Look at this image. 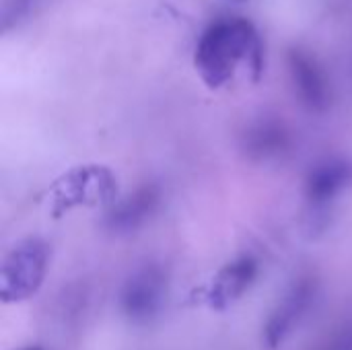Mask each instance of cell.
<instances>
[{"instance_id":"7","label":"cell","mask_w":352,"mask_h":350,"mask_svg":"<svg viewBox=\"0 0 352 350\" xmlns=\"http://www.w3.org/2000/svg\"><path fill=\"white\" fill-rule=\"evenodd\" d=\"M163 190L157 184H144L116 202L105 215V229L113 235H130L142 229L159 210Z\"/></svg>"},{"instance_id":"3","label":"cell","mask_w":352,"mask_h":350,"mask_svg":"<svg viewBox=\"0 0 352 350\" xmlns=\"http://www.w3.org/2000/svg\"><path fill=\"white\" fill-rule=\"evenodd\" d=\"M169 276L161 264L146 262L138 266L120 289V309L134 324L155 320L165 307Z\"/></svg>"},{"instance_id":"8","label":"cell","mask_w":352,"mask_h":350,"mask_svg":"<svg viewBox=\"0 0 352 350\" xmlns=\"http://www.w3.org/2000/svg\"><path fill=\"white\" fill-rule=\"evenodd\" d=\"M352 186V161L328 157L316 163L305 179V196L314 208H326Z\"/></svg>"},{"instance_id":"5","label":"cell","mask_w":352,"mask_h":350,"mask_svg":"<svg viewBox=\"0 0 352 350\" xmlns=\"http://www.w3.org/2000/svg\"><path fill=\"white\" fill-rule=\"evenodd\" d=\"M287 64L299 103L311 113H326L332 105V83L320 60L301 47H293Z\"/></svg>"},{"instance_id":"1","label":"cell","mask_w":352,"mask_h":350,"mask_svg":"<svg viewBox=\"0 0 352 350\" xmlns=\"http://www.w3.org/2000/svg\"><path fill=\"white\" fill-rule=\"evenodd\" d=\"M194 64L202 80L212 89L227 85L241 64L258 78L264 70V41L260 31L243 17L219 19L202 31Z\"/></svg>"},{"instance_id":"6","label":"cell","mask_w":352,"mask_h":350,"mask_svg":"<svg viewBox=\"0 0 352 350\" xmlns=\"http://www.w3.org/2000/svg\"><path fill=\"white\" fill-rule=\"evenodd\" d=\"M293 132L291 128L270 116H262L248 124L241 134V149L248 159L256 163H274L283 161L293 149Z\"/></svg>"},{"instance_id":"2","label":"cell","mask_w":352,"mask_h":350,"mask_svg":"<svg viewBox=\"0 0 352 350\" xmlns=\"http://www.w3.org/2000/svg\"><path fill=\"white\" fill-rule=\"evenodd\" d=\"M50 245L39 237L16 243L0 268V295L4 303H21L33 297L45 281L50 266Z\"/></svg>"},{"instance_id":"12","label":"cell","mask_w":352,"mask_h":350,"mask_svg":"<svg viewBox=\"0 0 352 350\" xmlns=\"http://www.w3.org/2000/svg\"><path fill=\"white\" fill-rule=\"evenodd\" d=\"M19 350H43L41 347H23V349H19Z\"/></svg>"},{"instance_id":"4","label":"cell","mask_w":352,"mask_h":350,"mask_svg":"<svg viewBox=\"0 0 352 350\" xmlns=\"http://www.w3.org/2000/svg\"><path fill=\"white\" fill-rule=\"evenodd\" d=\"M316 299H318V281L314 276H301L299 281H295L278 299V303L272 307L264 324V332H262L264 344L272 350L280 349L309 316L311 307L316 305Z\"/></svg>"},{"instance_id":"11","label":"cell","mask_w":352,"mask_h":350,"mask_svg":"<svg viewBox=\"0 0 352 350\" xmlns=\"http://www.w3.org/2000/svg\"><path fill=\"white\" fill-rule=\"evenodd\" d=\"M320 350H352V320L342 324L322 347Z\"/></svg>"},{"instance_id":"9","label":"cell","mask_w":352,"mask_h":350,"mask_svg":"<svg viewBox=\"0 0 352 350\" xmlns=\"http://www.w3.org/2000/svg\"><path fill=\"white\" fill-rule=\"evenodd\" d=\"M260 272V264L254 256L243 254L239 258H235L233 262L225 264L208 291V303L214 309H227L229 305H233L237 299H241L252 285L256 283Z\"/></svg>"},{"instance_id":"10","label":"cell","mask_w":352,"mask_h":350,"mask_svg":"<svg viewBox=\"0 0 352 350\" xmlns=\"http://www.w3.org/2000/svg\"><path fill=\"white\" fill-rule=\"evenodd\" d=\"M43 4V0H2V27L8 33L10 29L21 27L27 23L37 8Z\"/></svg>"}]
</instances>
